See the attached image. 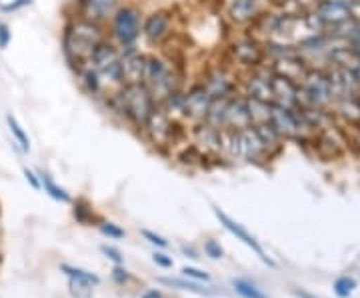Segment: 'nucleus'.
Returning <instances> with one entry per match:
<instances>
[{
  "mask_svg": "<svg viewBox=\"0 0 360 298\" xmlns=\"http://www.w3.org/2000/svg\"><path fill=\"white\" fill-rule=\"evenodd\" d=\"M162 285L170 286H179L182 290H191V292H196V294H210L212 288H202L198 283H186V280H180V278H160Z\"/></svg>",
  "mask_w": 360,
  "mask_h": 298,
  "instance_id": "7c9ffc66",
  "label": "nucleus"
},
{
  "mask_svg": "<svg viewBox=\"0 0 360 298\" xmlns=\"http://www.w3.org/2000/svg\"><path fill=\"white\" fill-rule=\"evenodd\" d=\"M182 273H184V276H191V278H194V280H200V283L210 280V276H208L206 273H202V271H198V268H191V266H186Z\"/></svg>",
  "mask_w": 360,
  "mask_h": 298,
  "instance_id": "a19ab883",
  "label": "nucleus"
},
{
  "mask_svg": "<svg viewBox=\"0 0 360 298\" xmlns=\"http://www.w3.org/2000/svg\"><path fill=\"white\" fill-rule=\"evenodd\" d=\"M232 286L236 288V292L243 298H269L262 290H258L257 286L250 285L248 280H232Z\"/></svg>",
  "mask_w": 360,
  "mask_h": 298,
  "instance_id": "2f4dec72",
  "label": "nucleus"
},
{
  "mask_svg": "<svg viewBox=\"0 0 360 298\" xmlns=\"http://www.w3.org/2000/svg\"><path fill=\"white\" fill-rule=\"evenodd\" d=\"M90 286L92 285H89V283L70 278V294H72V298H90L92 297V288Z\"/></svg>",
  "mask_w": 360,
  "mask_h": 298,
  "instance_id": "f704fd0d",
  "label": "nucleus"
},
{
  "mask_svg": "<svg viewBox=\"0 0 360 298\" xmlns=\"http://www.w3.org/2000/svg\"><path fill=\"white\" fill-rule=\"evenodd\" d=\"M153 259H155V262L158 266H165V268H170V266H172V259H168L167 254H162V252H156Z\"/></svg>",
  "mask_w": 360,
  "mask_h": 298,
  "instance_id": "49530a36",
  "label": "nucleus"
},
{
  "mask_svg": "<svg viewBox=\"0 0 360 298\" xmlns=\"http://www.w3.org/2000/svg\"><path fill=\"white\" fill-rule=\"evenodd\" d=\"M32 4V0H13V2H8V4H0V8H2V13L4 14H11L16 13V11H22L26 6H30Z\"/></svg>",
  "mask_w": 360,
  "mask_h": 298,
  "instance_id": "c9c22d12",
  "label": "nucleus"
},
{
  "mask_svg": "<svg viewBox=\"0 0 360 298\" xmlns=\"http://www.w3.org/2000/svg\"><path fill=\"white\" fill-rule=\"evenodd\" d=\"M212 212H214V216L219 219L220 224H222V226H224V228H226L229 233L234 234V236H236L238 240H243L246 247L252 248V250H255L258 257L264 260L266 264H270V266H274V262H272V260H270L269 257H266V252H264V250H262V247L258 245L257 238H255L252 234L248 233V231H246L243 224H238V222H236V221H232V219H231V216H229V214H226V212H222V210H220V208H217V207L212 208Z\"/></svg>",
  "mask_w": 360,
  "mask_h": 298,
  "instance_id": "f3484780",
  "label": "nucleus"
},
{
  "mask_svg": "<svg viewBox=\"0 0 360 298\" xmlns=\"http://www.w3.org/2000/svg\"><path fill=\"white\" fill-rule=\"evenodd\" d=\"M210 101H212V96L206 92V89L198 80L188 84L184 89V124L193 127L198 122H205Z\"/></svg>",
  "mask_w": 360,
  "mask_h": 298,
  "instance_id": "9d476101",
  "label": "nucleus"
},
{
  "mask_svg": "<svg viewBox=\"0 0 360 298\" xmlns=\"http://www.w3.org/2000/svg\"><path fill=\"white\" fill-rule=\"evenodd\" d=\"M198 82L206 89V92L214 98V96H232L238 92L240 84V72H236L229 63L224 65H208L202 72V77L198 78Z\"/></svg>",
  "mask_w": 360,
  "mask_h": 298,
  "instance_id": "423d86ee",
  "label": "nucleus"
},
{
  "mask_svg": "<svg viewBox=\"0 0 360 298\" xmlns=\"http://www.w3.org/2000/svg\"><path fill=\"white\" fill-rule=\"evenodd\" d=\"M184 129H186L184 122L172 120L160 106H155V110L150 112V117L146 118V122H144V127L139 134L158 150H167V148L179 143L180 136L186 134Z\"/></svg>",
  "mask_w": 360,
  "mask_h": 298,
  "instance_id": "7ed1b4c3",
  "label": "nucleus"
},
{
  "mask_svg": "<svg viewBox=\"0 0 360 298\" xmlns=\"http://www.w3.org/2000/svg\"><path fill=\"white\" fill-rule=\"evenodd\" d=\"M63 271H65L70 278H75V280H82V283H89V285H98V276L92 273H86V271H82V268H75V266L65 264Z\"/></svg>",
  "mask_w": 360,
  "mask_h": 298,
  "instance_id": "473e14b6",
  "label": "nucleus"
},
{
  "mask_svg": "<svg viewBox=\"0 0 360 298\" xmlns=\"http://www.w3.org/2000/svg\"><path fill=\"white\" fill-rule=\"evenodd\" d=\"M6 127L11 130V134H13L14 143L18 144V148H20L22 153H30V138H28L26 130L18 124V120H16L13 115H6Z\"/></svg>",
  "mask_w": 360,
  "mask_h": 298,
  "instance_id": "c756f323",
  "label": "nucleus"
},
{
  "mask_svg": "<svg viewBox=\"0 0 360 298\" xmlns=\"http://www.w3.org/2000/svg\"><path fill=\"white\" fill-rule=\"evenodd\" d=\"M246 108H248V118H250V124L252 127L264 124V122L270 120L272 103L260 101V98H252V96H246Z\"/></svg>",
  "mask_w": 360,
  "mask_h": 298,
  "instance_id": "a878e982",
  "label": "nucleus"
},
{
  "mask_svg": "<svg viewBox=\"0 0 360 298\" xmlns=\"http://www.w3.org/2000/svg\"><path fill=\"white\" fill-rule=\"evenodd\" d=\"M193 144H196L208 158H220V132L222 130L214 129L206 122H198L188 127Z\"/></svg>",
  "mask_w": 360,
  "mask_h": 298,
  "instance_id": "2eb2a0df",
  "label": "nucleus"
},
{
  "mask_svg": "<svg viewBox=\"0 0 360 298\" xmlns=\"http://www.w3.org/2000/svg\"><path fill=\"white\" fill-rule=\"evenodd\" d=\"M112 276H115L116 283H127V280L130 278L129 274H127V271H122V268H118V266L112 271Z\"/></svg>",
  "mask_w": 360,
  "mask_h": 298,
  "instance_id": "de8ad7c7",
  "label": "nucleus"
},
{
  "mask_svg": "<svg viewBox=\"0 0 360 298\" xmlns=\"http://www.w3.org/2000/svg\"><path fill=\"white\" fill-rule=\"evenodd\" d=\"M13 40V30L6 22H0V51H6Z\"/></svg>",
  "mask_w": 360,
  "mask_h": 298,
  "instance_id": "4c0bfd02",
  "label": "nucleus"
},
{
  "mask_svg": "<svg viewBox=\"0 0 360 298\" xmlns=\"http://www.w3.org/2000/svg\"><path fill=\"white\" fill-rule=\"evenodd\" d=\"M274 6V0H224V18L234 28H248L264 11Z\"/></svg>",
  "mask_w": 360,
  "mask_h": 298,
  "instance_id": "0eeeda50",
  "label": "nucleus"
},
{
  "mask_svg": "<svg viewBox=\"0 0 360 298\" xmlns=\"http://www.w3.org/2000/svg\"><path fill=\"white\" fill-rule=\"evenodd\" d=\"M348 13L352 20L360 22V0H348Z\"/></svg>",
  "mask_w": 360,
  "mask_h": 298,
  "instance_id": "37998d69",
  "label": "nucleus"
},
{
  "mask_svg": "<svg viewBox=\"0 0 360 298\" xmlns=\"http://www.w3.org/2000/svg\"><path fill=\"white\" fill-rule=\"evenodd\" d=\"M224 58L236 72L240 70V74H245V72L264 63L262 42L255 37H250L248 32H243V34H238V37H234L226 42Z\"/></svg>",
  "mask_w": 360,
  "mask_h": 298,
  "instance_id": "20e7f679",
  "label": "nucleus"
},
{
  "mask_svg": "<svg viewBox=\"0 0 360 298\" xmlns=\"http://www.w3.org/2000/svg\"><path fill=\"white\" fill-rule=\"evenodd\" d=\"M272 68H274V72L276 74H283V77L290 78V80H295V82H300L302 77H304V72L309 70V66L304 65V60L295 54V56H286V58H281V60H276V63H269Z\"/></svg>",
  "mask_w": 360,
  "mask_h": 298,
  "instance_id": "4be33fe9",
  "label": "nucleus"
},
{
  "mask_svg": "<svg viewBox=\"0 0 360 298\" xmlns=\"http://www.w3.org/2000/svg\"><path fill=\"white\" fill-rule=\"evenodd\" d=\"M72 74L77 77L78 84H80L82 92H84L86 96H90V98L101 101L104 94H106V91H104V86H103V80H101V77H98V72H96L89 63L80 66L77 72H72Z\"/></svg>",
  "mask_w": 360,
  "mask_h": 298,
  "instance_id": "6ab92c4d",
  "label": "nucleus"
},
{
  "mask_svg": "<svg viewBox=\"0 0 360 298\" xmlns=\"http://www.w3.org/2000/svg\"><path fill=\"white\" fill-rule=\"evenodd\" d=\"M184 89L170 92L167 96V101L162 104H158L168 117L172 118V120H179V122H184Z\"/></svg>",
  "mask_w": 360,
  "mask_h": 298,
  "instance_id": "bb28decb",
  "label": "nucleus"
},
{
  "mask_svg": "<svg viewBox=\"0 0 360 298\" xmlns=\"http://www.w3.org/2000/svg\"><path fill=\"white\" fill-rule=\"evenodd\" d=\"M120 98H122V106H124L127 124L136 132H141L146 118L150 117V112L156 106L148 89L142 82L141 84H124L120 89Z\"/></svg>",
  "mask_w": 360,
  "mask_h": 298,
  "instance_id": "39448f33",
  "label": "nucleus"
},
{
  "mask_svg": "<svg viewBox=\"0 0 360 298\" xmlns=\"http://www.w3.org/2000/svg\"><path fill=\"white\" fill-rule=\"evenodd\" d=\"M118 58H120V48L110 39H104L103 42H98L94 46V51H92L89 58V65L98 72V70H103L108 65L116 63Z\"/></svg>",
  "mask_w": 360,
  "mask_h": 298,
  "instance_id": "412c9836",
  "label": "nucleus"
},
{
  "mask_svg": "<svg viewBox=\"0 0 360 298\" xmlns=\"http://www.w3.org/2000/svg\"><path fill=\"white\" fill-rule=\"evenodd\" d=\"M255 130H257V134L260 136L262 144L266 146V150H269L270 156H274L281 153L284 138L278 134V132H276V129L270 124V120L269 122H264V124H258V127H255Z\"/></svg>",
  "mask_w": 360,
  "mask_h": 298,
  "instance_id": "b1692460",
  "label": "nucleus"
},
{
  "mask_svg": "<svg viewBox=\"0 0 360 298\" xmlns=\"http://www.w3.org/2000/svg\"><path fill=\"white\" fill-rule=\"evenodd\" d=\"M252 127L248 118V108H246V96L243 92H236L231 96L229 103V112H226V129L243 130Z\"/></svg>",
  "mask_w": 360,
  "mask_h": 298,
  "instance_id": "aec40b11",
  "label": "nucleus"
},
{
  "mask_svg": "<svg viewBox=\"0 0 360 298\" xmlns=\"http://www.w3.org/2000/svg\"><path fill=\"white\" fill-rule=\"evenodd\" d=\"M144 13L139 4L124 2L116 8V13L106 22L108 28V39L115 42L118 48L136 46L141 40V28Z\"/></svg>",
  "mask_w": 360,
  "mask_h": 298,
  "instance_id": "f03ea898",
  "label": "nucleus"
},
{
  "mask_svg": "<svg viewBox=\"0 0 360 298\" xmlns=\"http://www.w3.org/2000/svg\"><path fill=\"white\" fill-rule=\"evenodd\" d=\"M129 0H72V13L94 22L106 25L120 4Z\"/></svg>",
  "mask_w": 360,
  "mask_h": 298,
  "instance_id": "9b49d317",
  "label": "nucleus"
},
{
  "mask_svg": "<svg viewBox=\"0 0 360 298\" xmlns=\"http://www.w3.org/2000/svg\"><path fill=\"white\" fill-rule=\"evenodd\" d=\"M356 98H359V103H360V91L356 92Z\"/></svg>",
  "mask_w": 360,
  "mask_h": 298,
  "instance_id": "3c124183",
  "label": "nucleus"
},
{
  "mask_svg": "<svg viewBox=\"0 0 360 298\" xmlns=\"http://www.w3.org/2000/svg\"><path fill=\"white\" fill-rule=\"evenodd\" d=\"M142 236L148 240V242H153V245H156V247H160V248H167L168 247V242L162 238V236H158V234L155 233H150V231H142Z\"/></svg>",
  "mask_w": 360,
  "mask_h": 298,
  "instance_id": "ea45409f",
  "label": "nucleus"
},
{
  "mask_svg": "<svg viewBox=\"0 0 360 298\" xmlns=\"http://www.w3.org/2000/svg\"><path fill=\"white\" fill-rule=\"evenodd\" d=\"M229 103H231V96H214L210 104H208V110H206L205 122L214 127V129H226V112H229Z\"/></svg>",
  "mask_w": 360,
  "mask_h": 298,
  "instance_id": "5701e85b",
  "label": "nucleus"
},
{
  "mask_svg": "<svg viewBox=\"0 0 360 298\" xmlns=\"http://www.w3.org/2000/svg\"><path fill=\"white\" fill-rule=\"evenodd\" d=\"M176 158H179V162H182V164H186V167H196V164H205V160H210L208 156L196 146V144H184L182 148L179 150V155H176Z\"/></svg>",
  "mask_w": 360,
  "mask_h": 298,
  "instance_id": "cd10ccee",
  "label": "nucleus"
},
{
  "mask_svg": "<svg viewBox=\"0 0 360 298\" xmlns=\"http://www.w3.org/2000/svg\"><path fill=\"white\" fill-rule=\"evenodd\" d=\"M98 77L103 80L104 91H118L124 86V74H122V66H120V60H116L112 65H108L103 70H98Z\"/></svg>",
  "mask_w": 360,
  "mask_h": 298,
  "instance_id": "393cba45",
  "label": "nucleus"
},
{
  "mask_svg": "<svg viewBox=\"0 0 360 298\" xmlns=\"http://www.w3.org/2000/svg\"><path fill=\"white\" fill-rule=\"evenodd\" d=\"M104 39H108L106 25L82 18L75 13L66 14L60 44H63V54H65L68 68L77 72L80 66L86 65L94 46Z\"/></svg>",
  "mask_w": 360,
  "mask_h": 298,
  "instance_id": "f257e3e1",
  "label": "nucleus"
},
{
  "mask_svg": "<svg viewBox=\"0 0 360 298\" xmlns=\"http://www.w3.org/2000/svg\"><path fill=\"white\" fill-rule=\"evenodd\" d=\"M142 298H162L160 297V292H156V290H148V292H144Z\"/></svg>",
  "mask_w": 360,
  "mask_h": 298,
  "instance_id": "09e8293b",
  "label": "nucleus"
},
{
  "mask_svg": "<svg viewBox=\"0 0 360 298\" xmlns=\"http://www.w3.org/2000/svg\"><path fill=\"white\" fill-rule=\"evenodd\" d=\"M312 11L321 18V22L324 25V30L328 26L340 25V22H345V20L350 18L348 0H316Z\"/></svg>",
  "mask_w": 360,
  "mask_h": 298,
  "instance_id": "dca6fc26",
  "label": "nucleus"
},
{
  "mask_svg": "<svg viewBox=\"0 0 360 298\" xmlns=\"http://www.w3.org/2000/svg\"><path fill=\"white\" fill-rule=\"evenodd\" d=\"M270 84H272V103L286 106V108L298 106V82L274 72Z\"/></svg>",
  "mask_w": 360,
  "mask_h": 298,
  "instance_id": "a211bd4d",
  "label": "nucleus"
},
{
  "mask_svg": "<svg viewBox=\"0 0 360 298\" xmlns=\"http://www.w3.org/2000/svg\"><path fill=\"white\" fill-rule=\"evenodd\" d=\"M101 233L106 234L108 238H122L124 236V231L120 226L112 224V222H103L101 224Z\"/></svg>",
  "mask_w": 360,
  "mask_h": 298,
  "instance_id": "e433bc0d",
  "label": "nucleus"
},
{
  "mask_svg": "<svg viewBox=\"0 0 360 298\" xmlns=\"http://www.w3.org/2000/svg\"><path fill=\"white\" fill-rule=\"evenodd\" d=\"M356 72H359V78H360V68H359V70H356Z\"/></svg>",
  "mask_w": 360,
  "mask_h": 298,
  "instance_id": "603ef678",
  "label": "nucleus"
},
{
  "mask_svg": "<svg viewBox=\"0 0 360 298\" xmlns=\"http://www.w3.org/2000/svg\"><path fill=\"white\" fill-rule=\"evenodd\" d=\"M90 214L89 207H84L82 202H78L77 207H75V216H77L80 222H86V216Z\"/></svg>",
  "mask_w": 360,
  "mask_h": 298,
  "instance_id": "c03bdc74",
  "label": "nucleus"
},
{
  "mask_svg": "<svg viewBox=\"0 0 360 298\" xmlns=\"http://www.w3.org/2000/svg\"><path fill=\"white\" fill-rule=\"evenodd\" d=\"M40 186L44 188V193L54 198V200H58V202H70V195L66 193L63 186H58L54 179H52L49 172H42L40 174Z\"/></svg>",
  "mask_w": 360,
  "mask_h": 298,
  "instance_id": "c85d7f7f",
  "label": "nucleus"
},
{
  "mask_svg": "<svg viewBox=\"0 0 360 298\" xmlns=\"http://www.w3.org/2000/svg\"><path fill=\"white\" fill-rule=\"evenodd\" d=\"M22 172H25L26 182H28L34 190H40V188H42V186H40V176H37V174H34L30 169H25Z\"/></svg>",
  "mask_w": 360,
  "mask_h": 298,
  "instance_id": "79ce46f5",
  "label": "nucleus"
},
{
  "mask_svg": "<svg viewBox=\"0 0 360 298\" xmlns=\"http://www.w3.org/2000/svg\"><path fill=\"white\" fill-rule=\"evenodd\" d=\"M296 297H300V298H312L310 294H307V292H300V290H296Z\"/></svg>",
  "mask_w": 360,
  "mask_h": 298,
  "instance_id": "8fccbe9b",
  "label": "nucleus"
},
{
  "mask_svg": "<svg viewBox=\"0 0 360 298\" xmlns=\"http://www.w3.org/2000/svg\"><path fill=\"white\" fill-rule=\"evenodd\" d=\"M172 22H174V14L167 8H156L153 13L144 14L141 39H144V42L153 44V46L165 44L172 37Z\"/></svg>",
  "mask_w": 360,
  "mask_h": 298,
  "instance_id": "1a4fd4ad",
  "label": "nucleus"
},
{
  "mask_svg": "<svg viewBox=\"0 0 360 298\" xmlns=\"http://www.w3.org/2000/svg\"><path fill=\"white\" fill-rule=\"evenodd\" d=\"M0 4H2V2H0Z\"/></svg>",
  "mask_w": 360,
  "mask_h": 298,
  "instance_id": "5fc2aeb1",
  "label": "nucleus"
},
{
  "mask_svg": "<svg viewBox=\"0 0 360 298\" xmlns=\"http://www.w3.org/2000/svg\"><path fill=\"white\" fill-rule=\"evenodd\" d=\"M354 286H356V283H354L352 278H348V276H342V278H338V280H336V283H335L336 297L348 298V297H350V294H352Z\"/></svg>",
  "mask_w": 360,
  "mask_h": 298,
  "instance_id": "72a5a7b5",
  "label": "nucleus"
},
{
  "mask_svg": "<svg viewBox=\"0 0 360 298\" xmlns=\"http://www.w3.org/2000/svg\"><path fill=\"white\" fill-rule=\"evenodd\" d=\"M103 252H104V254H106V257H108V259H110V260H115L116 264H120V262H122V254H120V252H118L116 248H112V247H103Z\"/></svg>",
  "mask_w": 360,
  "mask_h": 298,
  "instance_id": "a18cd8bd",
  "label": "nucleus"
},
{
  "mask_svg": "<svg viewBox=\"0 0 360 298\" xmlns=\"http://www.w3.org/2000/svg\"><path fill=\"white\" fill-rule=\"evenodd\" d=\"M219 2H224V0H219Z\"/></svg>",
  "mask_w": 360,
  "mask_h": 298,
  "instance_id": "864d4df0",
  "label": "nucleus"
},
{
  "mask_svg": "<svg viewBox=\"0 0 360 298\" xmlns=\"http://www.w3.org/2000/svg\"><path fill=\"white\" fill-rule=\"evenodd\" d=\"M238 148H240V160L243 162L258 164V162H264V160L272 158L269 155V150H266V146L260 141L255 127L238 130Z\"/></svg>",
  "mask_w": 360,
  "mask_h": 298,
  "instance_id": "f8f14e48",
  "label": "nucleus"
},
{
  "mask_svg": "<svg viewBox=\"0 0 360 298\" xmlns=\"http://www.w3.org/2000/svg\"><path fill=\"white\" fill-rule=\"evenodd\" d=\"M205 252L210 259H222V248H220V245L217 240H206Z\"/></svg>",
  "mask_w": 360,
  "mask_h": 298,
  "instance_id": "58836bf2",
  "label": "nucleus"
},
{
  "mask_svg": "<svg viewBox=\"0 0 360 298\" xmlns=\"http://www.w3.org/2000/svg\"><path fill=\"white\" fill-rule=\"evenodd\" d=\"M176 66H179V60H174V58H168L165 54H156V52H146V65H144L142 84L144 86H153L158 80L172 74Z\"/></svg>",
  "mask_w": 360,
  "mask_h": 298,
  "instance_id": "4468645a",
  "label": "nucleus"
},
{
  "mask_svg": "<svg viewBox=\"0 0 360 298\" xmlns=\"http://www.w3.org/2000/svg\"><path fill=\"white\" fill-rule=\"evenodd\" d=\"M272 77H274V68L264 60L257 68L240 74L238 92H243L245 96H252V98H260V101L272 103V84H270Z\"/></svg>",
  "mask_w": 360,
  "mask_h": 298,
  "instance_id": "6e6552de",
  "label": "nucleus"
},
{
  "mask_svg": "<svg viewBox=\"0 0 360 298\" xmlns=\"http://www.w3.org/2000/svg\"><path fill=\"white\" fill-rule=\"evenodd\" d=\"M120 66L124 74V84H141L144 77V65H146V52L136 46L120 48Z\"/></svg>",
  "mask_w": 360,
  "mask_h": 298,
  "instance_id": "ddd939ff",
  "label": "nucleus"
}]
</instances>
